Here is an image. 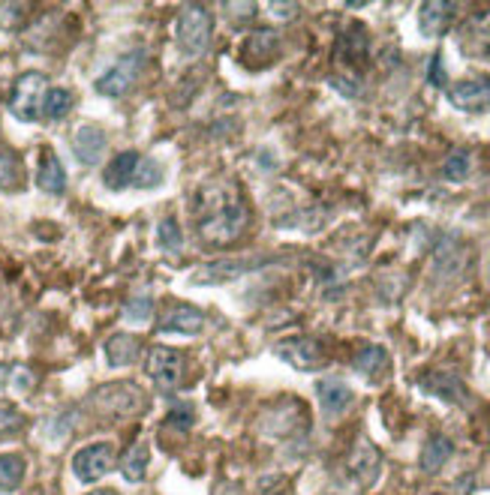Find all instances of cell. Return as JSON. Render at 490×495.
<instances>
[{"mask_svg": "<svg viewBox=\"0 0 490 495\" xmlns=\"http://www.w3.org/2000/svg\"><path fill=\"white\" fill-rule=\"evenodd\" d=\"M379 471H382V453L379 448L370 439H361L355 441V448L349 450V460H346V474H349V480H355L358 487H374L376 478H379Z\"/></svg>", "mask_w": 490, "mask_h": 495, "instance_id": "cell-8", "label": "cell"}, {"mask_svg": "<svg viewBox=\"0 0 490 495\" xmlns=\"http://www.w3.org/2000/svg\"><path fill=\"white\" fill-rule=\"evenodd\" d=\"M73 105H75L73 91H66V87H52V91L45 94L43 112H45L48 121H61V117L73 112Z\"/></svg>", "mask_w": 490, "mask_h": 495, "instance_id": "cell-29", "label": "cell"}, {"mask_svg": "<svg viewBox=\"0 0 490 495\" xmlns=\"http://www.w3.org/2000/svg\"><path fill=\"white\" fill-rule=\"evenodd\" d=\"M165 423H169V427H178V430H187L193 423V409H190V405H175Z\"/></svg>", "mask_w": 490, "mask_h": 495, "instance_id": "cell-36", "label": "cell"}, {"mask_svg": "<svg viewBox=\"0 0 490 495\" xmlns=\"http://www.w3.org/2000/svg\"><path fill=\"white\" fill-rule=\"evenodd\" d=\"M455 453V444L448 435H430V439L425 441V448H421V471L425 474H436L443 465L452 460Z\"/></svg>", "mask_w": 490, "mask_h": 495, "instance_id": "cell-24", "label": "cell"}, {"mask_svg": "<svg viewBox=\"0 0 490 495\" xmlns=\"http://www.w3.org/2000/svg\"><path fill=\"white\" fill-rule=\"evenodd\" d=\"M87 405H91L100 418L130 421V418H139V414L148 409V393L133 381H112L87 396Z\"/></svg>", "mask_w": 490, "mask_h": 495, "instance_id": "cell-2", "label": "cell"}, {"mask_svg": "<svg viewBox=\"0 0 490 495\" xmlns=\"http://www.w3.org/2000/svg\"><path fill=\"white\" fill-rule=\"evenodd\" d=\"M151 315H154V301H151V294L148 292H142V294H135L126 301L124 306V319L130 322V324H145V322H151Z\"/></svg>", "mask_w": 490, "mask_h": 495, "instance_id": "cell-31", "label": "cell"}, {"mask_svg": "<svg viewBox=\"0 0 490 495\" xmlns=\"http://www.w3.org/2000/svg\"><path fill=\"white\" fill-rule=\"evenodd\" d=\"M211 31H214V22H211V13L205 9L202 4H190L184 6V13L178 15V48L184 57H199L208 52V43H211Z\"/></svg>", "mask_w": 490, "mask_h": 495, "instance_id": "cell-3", "label": "cell"}, {"mask_svg": "<svg viewBox=\"0 0 490 495\" xmlns=\"http://www.w3.org/2000/svg\"><path fill=\"white\" fill-rule=\"evenodd\" d=\"M48 84L43 73H25L15 78L13 84V99H9V112H13L22 124H34L39 121V112H43Z\"/></svg>", "mask_w": 490, "mask_h": 495, "instance_id": "cell-4", "label": "cell"}, {"mask_svg": "<svg viewBox=\"0 0 490 495\" xmlns=\"http://www.w3.org/2000/svg\"><path fill=\"white\" fill-rule=\"evenodd\" d=\"M307 427V411L301 409L298 402H283V405H271L268 411L259 418V430L268 435H295Z\"/></svg>", "mask_w": 490, "mask_h": 495, "instance_id": "cell-11", "label": "cell"}, {"mask_svg": "<svg viewBox=\"0 0 490 495\" xmlns=\"http://www.w3.org/2000/svg\"><path fill=\"white\" fill-rule=\"evenodd\" d=\"M259 262L256 259H220V262H208L202 267H195L190 273V285H226L247 276L250 271H256Z\"/></svg>", "mask_w": 490, "mask_h": 495, "instance_id": "cell-9", "label": "cell"}, {"mask_svg": "<svg viewBox=\"0 0 490 495\" xmlns=\"http://www.w3.org/2000/svg\"><path fill=\"white\" fill-rule=\"evenodd\" d=\"M36 183H39V190L48 193V195H64V190H66V172H64L61 160H57L52 151H43V163H39Z\"/></svg>", "mask_w": 490, "mask_h": 495, "instance_id": "cell-25", "label": "cell"}, {"mask_svg": "<svg viewBox=\"0 0 490 495\" xmlns=\"http://www.w3.org/2000/svg\"><path fill=\"white\" fill-rule=\"evenodd\" d=\"M274 354H277L280 361H286L289 366H295V370H319L322 363H325V349H322L319 340H313V336H289V340H280L274 345Z\"/></svg>", "mask_w": 490, "mask_h": 495, "instance_id": "cell-7", "label": "cell"}, {"mask_svg": "<svg viewBox=\"0 0 490 495\" xmlns=\"http://www.w3.org/2000/svg\"><path fill=\"white\" fill-rule=\"evenodd\" d=\"M250 223L247 202L232 181H211L195 193V225L208 246H229Z\"/></svg>", "mask_w": 490, "mask_h": 495, "instance_id": "cell-1", "label": "cell"}, {"mask_svg": "<svg viewBox=\"0 0 490 495\" xmlns=\"http://www.w3.org/2000/svg\"><path fill=\"white\" fill-rule=\"evenodd\" d=\"M487 273H490V262H487Z\"/></svg>", "mask_w": 490, "mask_h": 495, "instance_id": "cell-40", "label": "cell"}, {"mask_svg": "<svg viewBox=\"0 0 490 495\" xmlns=\"http://www.w3.org/2000/svg\"><path fill=\"white\" fill-rule=\"evenodd\" d=\"M139 351H142V342L135 333H115L105 340V361H109V366H115V370L135 363Z\"/></svg>", "mask_w": 490, "mask_h": 495, "instance_id": "cell-20", "label": "cell"}, {"mask_svg": "<svg viewBox=\"0 0 490 495\" xmlns=\"http://www.w3.org/2000/svg\"><path fill=\"white\" fill-rule=\"evenodd\" d=\"M142 66H145V52H142V48H139V52L124 54L121 61L112 64V66L105 69V73L94 82L96 94L112 96V99L126 96V94H130V87L135 84V78H139Z\"/></svg>", "mask_w": 490, "mask_h": 495, "instance_id": "cell-5", "label": "cell"}, {"mask_svg": "<svg viewBox=\"0 0 490 495\" xmlns=\"http://www.w3.org/2000/svg\"><path fill=\"white\" fill-rule=\"evenodd\" d=\"M265 9H268V13L277 18V22H286V18H292V15L298 13V4H268Z\"/></svg>", "mask_w": 490, "mask_h": 495, "instance_id": "cell-38", "label": "cell"}, {"mask_svg": "<svg viewBox=\"0 0 490 495\" xmlns=\"http://www.w3.org/2000/svg\"><path fill=\"white\" fill-rule=\"evenodd\" d=\"M145 370H148V375L163 391H175L184 375V358L181 351L169 349V345H154V349H148Z\"/></svg>", "mask_w": 490, "mask_h": 495, "instance_id": "cell-10", "label": "cell"}, {"mask_svg": "<svg viewBox=\"0 0 490 495\" xmlns=\"http://www.w3.org/2000/svg\"><path fill=\"white\" fill-rule=\"evenodd\" d=\"M25 186V165L15 151H0V190L18 193Z\"/></svg>", "mask_w": 490, "mask_h": 495, "instance_id": "cell-26", "label": "cell"}, {"mask_svg": "<svg viewBox=\"0 0 490 495\" xmlns=\"http://www.w3.org/2000/svg\"><path fill=\"white\" fill-rule=\"evenodd\" d=\"M105 130L100 124H82L73 135V153L82 165H96L105 153Z\"/></svg>", "mask_w": 490, "mask_h": 495, "instance_id": "cell-16", "label": "cell"}, {"mask_svg": "<svg viewBox=\"0 0 490 495\" xmlns=\"http://www.w3.org/2000/svg\"><path fill=\"white\" fill-rule=\"evenodd\" d=\"M115 469V448L109 441H94L85 444L73 457V474L82 483H96Z\"/></svg>", "mask_w": 490, "mask_h": 495, "instance_id": "cell-6", "label": "cell"}, {"mask_svg": "<svg viewBox=\"0 0 490 495\" xmlns=\"http://www.w3.org/2000/svg\"><path fill=\"white\" fill-rule=\"evenodd\" d=\"M457 13L455 4H443V0H434V4H425L421 6V34L425 36H443L452 25V15Z\"/></svg>", "mask_w": 490, "mask_h": 495, "instance_id": "cell-21", "label": "cell"}, {"mask_svg": "<svg viewBox=\"0 0 490 495\" xmlns=\"http://www.w3.org/2000/svg\"><path fill=\"white\" fill-rule=\"evenodd\" d=\"M464 48H466V54L490 57V9L466 22V27H464Z\"/></svg>", "mask_w": 490, "mask_h": 495, "instance_id": "cell-22", "label": "cell"}, {"mask_svg": "<svg viewBox=\"0 0 490 495\" xmlns=\"http://www.w3.org/2000/svg\"><path fill=\"white\" fill-rule=\"evenodd\" d=\"M27 13H31L27 4H0V27L4 31H15V27H22Z\"/></svg>", "mask_w": 490, "mask_h": 495, "instance_id": "cell-33", "label": "cell"}, {"mask_svg": "<svg viewBox=\"0 0 490 495\" xmlns=\"http://www.w3.org/2000/svg\"><path fill=\"white\" fill-rule=\"evenodd\" d=\"M316 396H319L322 411H325L328 418H340V414H346L352 400H355L352 388H349L346 381H340V379H322L316 384Z\"/></svg>", "mask_w": 490, "mask_h": 495, "instance_id": "cell-18", "label": "cell"}, {"mask_svg": "<svg viewBox=\"0 0 490 495\" xmlns=\"http://www.w3.org/2000/svg\"><path fill=\"white\" fill-rule=\"evenodd\" d=\"M25 414L15 409V405H6V402H0V435H13L25 427Z\"/></svg>", "mask_w": 490, "mask_h": 495, "instance_id": "cell-34", "label": "cell"}, {"mask_svg": "<svg viewBox=\"0 0 490 495\" xmlns=\"http://www.w3.org/2000/svg\"><path fill=\"white\" fill-rule=\"evenodd\" d=\"M469 172H473V156H469L466 151H452V153H448V160L443 165L445 181L460 183V181H466Z\"/></svg>", "mask_w": 490, "mask_h": 495, "instance_id": "cell-30", "label": "cell"}, {"mask_svg": "<svg viewBox=\"0 0 490 495\" xmlns=\"http://www.w3.org/2000/svg\"><path fill=\"white\" fill-rule=\"evenodd\" d=\"M367 54H370V39L367 31L361 22H352L340 31L337 36V48H335V57L337 64L349 66V69H361L367 64Z\"/></svg>", "mask_w": 490, "mask_h": 495, "instance_id": "cell-12", "label": "cell"}, {"mask_svg": "<svg viewBox=\"0 0 490 495\" xmlns=\"http://www.w3.org/2000/svg\"><path fill=\"white\" fill-rule=\"evenodd\" d=\"M352 366H355V372H361L365 379H370L376 384L382 375H388L391 361H388V351L382 349V345H365V349L355 354Z\"/></svg>", "mask_w": 490, "mask_h": 495, "instance_id": "cell-23", "label": "cell"}, {"mask_svg": "<svg viewBox=\"0 0 490 495\" xmlns=\"http://www.w3.org/2000/svg\"><path fill=\"white\" fill-rule=\"evenodd\" d=\"M427 82L434 84V87H445L448 84V78H445V69H443V57H434L430 61V73H427Z\"/></svg>", "mask_w": 490, "mask_h": 495, "instance_id": "cell-37", "label": "cell"}, {"mask_svg": "<svg viewBox=\"0 0 490 495\" xmlns=\"http://www.w3.org/2000/svg\"><path fill=\"white\" fill-rule=\"evenodd\" d=\"M434 495H443V492H434Z\"/></svg>", "mask_w": 490, "mask_h": 495, "instance_id": "cell-41", "label": "cell"}, {"mask_svg": "<svg viewBox=\"0 0 490 495\" xmlns=\"http://www.w3.org/2000/svg\"><path fill=\"white\" fill-rule=\"evenodd\" d=\"M421 388H425L427 393L439 396V400H445V402H464L466 400L464 381H460L455 372H427V375H421Z\"/></svg>", "mask_w": 490, "mask_h": 495, "instance_id": "cell-19", "label": "cell"}, {"mask_svg": "<svg viewBox=\"0 0 490 495\" xmlns=\"http://www.w3.org/2000/svg\"><path fill=\"white\" fill-rule=\"evenodd\" d=\"M9 379H13L9 381V388H13L15 393H27L34 388V372L25 370V366H15V370L9 372Z\"/></svg>", "mask_w": 490, "mask_h": 495, "instance_id": "cell-35", "label": "cell"}, {"mask_svg": "<svg viewBox=\"0 0 490 495\" xmlns=\"http://www.w3.org/2000/svg\"><path fill=\"white\" fill-rule=\"evenodd\" d=\"M91 495H117L115 490H96V492H91Z\"/></svg>", "mask_w": 490, "mask_h": 495, "instance_id": "cell-39", "label": "cell"}, {"mask_svg": "<svg viewBox=\"0 0 490 495\" xmlns=\"http://www.w3.org/2000/svg\"><path fill=\"white\" fill-rule=\"evenodd\" d=\"M156 241H160L163 250L169 252H178L181 250V229H178V220L165 216V220L156 225Z\"/></svg>", "mask_w": 490, "mask_h": 495, "instance_id": "cell-32", "label": "cell"}, {"mask_svg": "<svg viewBox=\"0 0 490 495\" xmlns=\"http://www.w3.org/2000/svg\"><path fill=\"white\" fill-rule=\"evenodd\" d=\"M280 57L277 31H253L241 45V64L247 69H265Z\"/></svg>", "mask_w": 490, "mask_h": 495, "instance_id": "cell-13", "label": "cell"}, {"mask_svg": "<svg viewBox=\"0 0 490 495\" xmlns=\"http://www.w3.org/2000/svg\"><path fill=\"white\" fill-rule=\"evenodd\" d=\"M148 448L139 441V444H133L130 450L124 453V460H121V471H124V478L130 480V483H142L145 478H148Z\"/></svg>", "mask_w": 490, "mask_h": 495, "instance_id": "cell-28", "label": "cell"}, {"mask_svg": "<svg viewBox=\"0 0 490 495\" xmlns=\"http://www.w3.org/2000/svg\"><path fill=\"white\" fill-rule=\"evenodd\" d=\"M27 462L22 453H0V492H15L22 487Z\"/></svg>", "mask_w": 490, "mask_h": 495, "instance_id": "cell-27", "label": "cell"}, {"mask_svg": "<svg viewBox=\"0 0 490 495\" xmlns=\"http://www.w3.org/2000/svg\"><path fill=\"white\" fill-rule=\"evenodd\" d=\"M142 163H145V156H142V153H135V151L117 153L115 160H112L109 165H105L103 183L109 186V190H115V193L130 190V186H135V181H139Z\"/></svg>", "mask_w": 490, "mask_h": 495, "instance_id": "cell-15", "label": "cell"}, {"mask_svg": "<svg viewBox=\"0 0 490 495\" xmlns=\"http://www.w3.org/2000/svg\"><path fill=\"white\" fill-rule=\"evenodd\" d=\"M448 99H452V105L460 108V112H469V114L487 112L490 108V75L464 78V82H457L452 91H448Z\"/></svg>", "mask_w": 490, "mask_h": 495, "instance_id": "cell-14", "label": "cell"}, {"mask_svg": "<svg viewBox=\"0 0 490 495\" xmlns=\"http://www.w3.org/2000/svg\"><path fill=\"white\" fill-rule=\"evenodd\" d=\"M208 324V315L202 310H195L190 303H181V306H172L169 312L160 319V331L163 333H181V336H199Z\"/></svg>", "mask_w": 490, "mask_h": 495, "instance_id": "cell-17", "label": "cell"}]
</instances>
